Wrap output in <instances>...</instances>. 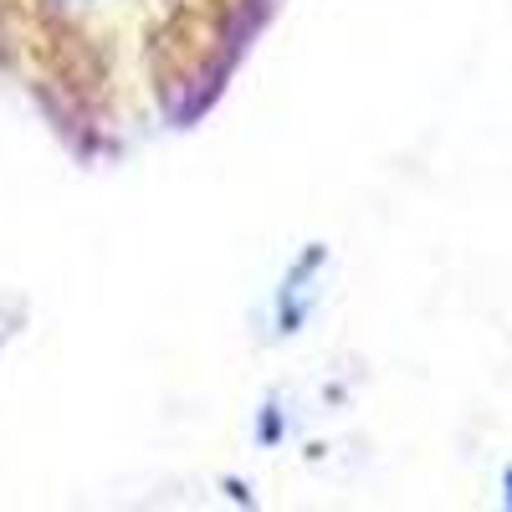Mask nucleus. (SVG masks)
Masks as SVG:
<instances>
[{"label":"nucleus","mask_w":512,"mask_h":512,"mask_svg":"<svg viewBox=\"0 0 512 512\" xmlns=\"http://www.w3.org/2000/svg\"><path fill=\"white\" fill-rule=\"evenodd\" d=\"M507 497H512V477H507Z\"/></svg>","instance_id":"obj_1"}]
</instances>
